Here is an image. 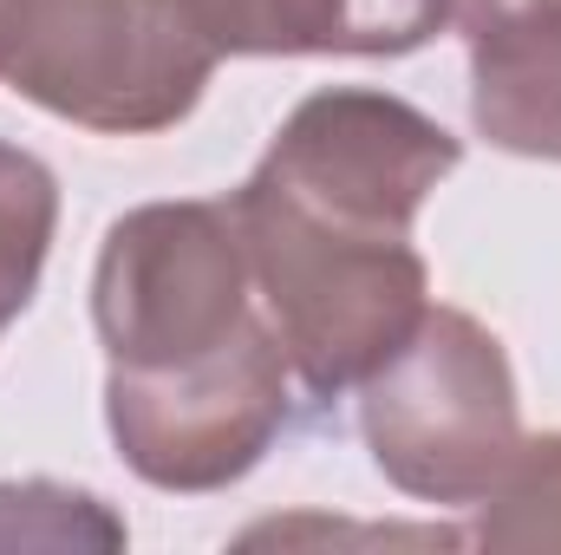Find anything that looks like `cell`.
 Returning a JSON list of instances; mask_svg holds the SVG:
<instances>
[{"label":"cell","mask_w":561,"mask_h":555,"mask_svg":"<svg viewBox=\"0 0 561 555\" xmlns=\"http://www.w3.org/2000/svg\"><path fill=\"white\" fill-rule=\"evenodd\" d=\"M229 209L242 223L255 301L294 366V386L320 406L359 393L431 307V269L412 236L307 216L262 183H242Z\"/></svg>","instance_id":"6da1fadb"},{"label":"cell","mask_w":561,"mask_h":555,"mask_svg":"<svg viewBox=\"0 0 561 555\" xmlns=\"http://www.w3.org/2000/svg\"><path fill=\"white\" fill-rule=\"evenodd\" d=\"M470 125L490 150L561 163V0H536L477 26L470 39Z\"/></svg>","instance_id":"ba28073f"},{"label":"cell","mask_w":561,"mask_h":555,"mask_svg":"<svg viewBox=\"0 0 561 555\" xmlns=\"http://www.w3.org/2000/svg\"><path fill=\"white\" fill-rule=\"evenodd\" d=\"M20 13H26V0H0V79H7L13 46H20Z\"/></svg>","instance_id":"4fadbf2b"},{"label":"cell","mask_w":561,"mask_h":555,"mask_svg":"<svg viewBox=\"0 0 561 555\" xmlns=\"http://www.w3.org/2000/svg\"><path fill=\"white\" fill-rule=\"evenodd\" d=\"M523 7H536V0H444V13H450V26L470 39L477 26H490V20H503V13H523Z\"/></svg>","instance_id":"7c38bea8"},{"label":"cell","mask_w":561,"mask_h":555,"mask_svg":"<svg viewBox=\"0 0 561 555\" xmlns=\"http://www.w3.org/2000/svg\"><path fill=\"white\" fill-rule=\"evenodd\" d=\"M262 314L229 196L125 209L92 269V327L112 373H163L229 347Z\"/></svg>","instance_id":"3957f363"},{"label":"cell","mask_w":561,"mask_h":555,"mask_svg":"<svg viewBox=\"0 0 561 555\" xmlns=\"http://www.w3.org/2000/svg\"><path fill=\"white\" fill-rule=\"evenodd\" d=\"M105 424L125 471L150 490L209 497L242 484L294 424V366L268 314L203 360L163 373H105Z\"/></svg>","instance_id":"5b68a950"},{"label":"cell","mask_w":561,"mask_h":555,"mask_svg":"<svg viewBox=\"0 0 561 555\" xmlns=\"http://www.w3.org/2000/svg\"><path fill=\"white\" fill-rule=\"evenodd\" d=\"M216 53L176 0H26L7 86L105 138L183 125L209 92Z\"/></svg>","instance_id":"277c9868"},{"label":"cell","mask_w":561,"mask_h":555,"mask_svg":"<svg viewBox=\"0 0 561 555\" xmlns=\"http://www.w3.org/2000/svg\"><path fill=\"white\" fill-rule=\"evenodd\" d=\"M457 163H463V144L412 99L373 92V86H327L280 118L275 144L262 150L249 183L346 229L412 236L431 190Z\"/></svg>","instance_id":"8992f818"},{"label":"cell","mask_w":561,"mask_h":555,"mask_svg":"<svg viewBox=\"0 0 561 555\" xmlns=\"http://www.w3.org/2000/svg\"><path fill=\"white\" fill-rule=\"evenodd\" d=\"M359 438L392 490L437 510H477L523 444V399L503 340L431 301L412 340L359 386Z\"/></svg>","instance_id":"7a4b0ae2"},{"label":"cell","mask_w":561,"mask_h":555,"mask_svg":"<svg viewBox=\"0 0 561 555\" xmlns=\"http://www.w3.org/2000/svg\"><path fill=\"white\" fill-rule=\"evenodd\" d=\"M477 550H561V431H536L516 444L510 471L483 490L477 523H470Z\"/></svg>","instance_id":"30bf717a"},{"label":"cell","mask_w":561,"mask_h":555,"mask_svg":"<svg viewBox=\"0 0 561 555\" xmlns=\"http://www.w3.org/2000/svg\"><path fill=\"white\" fill-rule=\"evenodd\" d=\"M0 550H125V517L53 477L0 484Z\"/></svg>","instance_id":"8fae6325"},{"label":"cell","mask_w":561,"mask_h":555,"mask_svg":"<svg viewBox=\"0 0 561 555\" xmlns=\"http://www.w3.org/2000/svg\"><path fill=\"white\" fill-rule=\"evenodd\" d=\"M59 236V177L26 144L0 138V333L33 307Z\"/></svg>","instance_id":"9c48e42d"},{"label":"cell","mask_w":561,"mask_h":555,"mask_svg":"<svg viewBox=\"0 0 561 555\" xmlns=\"http://www.w3.org/2000/svg\"><path fill=\"white\" fill-rule=\"evenodd\" d=\"M216 59H405L431 46L444 0H176Z\"/></svg>","instance_id":"52a82bcc"}]
</instances>
